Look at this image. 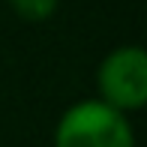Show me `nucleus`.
I'll list each match as a JSON object with an SVG mask.
<instances>
[{
  "label": "nucleus",
  "instance_id": "nucleus-3",
  "mask_svg": "<svg viewBox=\"0 0 147 147\" xmlns=\"http://www.w3.org/2000/svg\"><path fill=\"white\" fill-rule=\"evenodd\" d=\"M6 6L24 24H45L57 15L60 0H6Z\"/></svg>",
  "mask_w": 147,
  "mask_h": 147
},
{
  "label": "nucleus",
  "instance_id": "nucleus-1",
  "mask_svg": "<svg viewBox=\"0 0 147 147\" xmlns=\"http://www.w3.org/2000/svg\"><path fill=\"white\" fill-rule=\"evenodd\" d=\"M51 147H138V138L129 114L87 96L63 108L51 132Z\"/></svg>",
  "mask_w": 147,
  "mask_h": 147
},
{
  "label": "nucleus",
  "instance_id": "nucleus-2",
  "mask_svg": "<svg viewBox=\"0 0 147 147\" xmlns=\"http://www.w3.org/2000/svg\"><path fill=\"white\" fill-rule=\"evenodd\" d=\"M96 99L120 114H138L147 105V51L135 42L111 48L93 72Z\"/></svg>",
  "mask_w": 147,
  "mask_h": 147
}]
</instances>
